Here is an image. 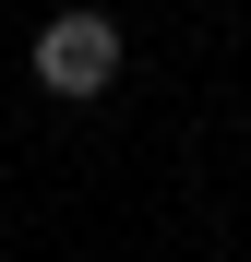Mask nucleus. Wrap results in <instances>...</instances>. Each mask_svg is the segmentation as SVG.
<instances>
[{
	"label": "nucleus",
	"mask_w": 251,
	"mask_h": 262,
	"mask_svg": "<svg viewBox=\"0 0 251 262\" xmlns=\"http://www.w3.org/2000/svg\"><path fill=\"white\" fill-rule=\"evenodd\" d=\"M36 83L48 96H108L120 83V24L108 12H48L36 24Z\"/></svg>",
	"instance_id": "obj_1"
}]
</instances>
